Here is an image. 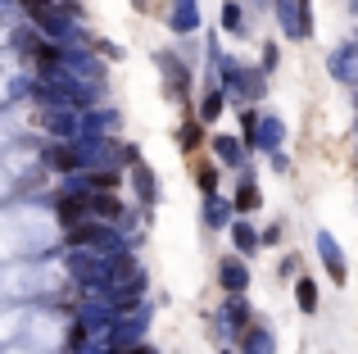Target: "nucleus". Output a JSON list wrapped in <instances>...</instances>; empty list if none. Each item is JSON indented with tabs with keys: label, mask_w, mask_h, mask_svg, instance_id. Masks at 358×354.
Returning a JSON list of instances; mask_svg holds the SVG:
<instances>
[{
	"label": "nucleus",
	"mask_w": 358,
	"mask_h": 354,
	"mask_svg": "<svg viewBox=\"0 0 358 354\" xmlns=\"http://www.w3.org/2000/svg\"><path fill=\"white\" fill-rule=\"evenodd\" d=\"M23 9H27V14H36V18H45V9H50V0H23Z\"/></svg>",
	"instance_id": "1"
},
{
	"label": "nucleus",
	"mask_w": 358,
	"mask_h": 354,
	"mask_svg": "<svg viewBox=\"0 0 358 354\" xmlns=\"http://www.w3.org/2000/svg\"><path fill=\"white\" fill-rule=\"evenodd\" d=\"M96 209L105 213V218H114V213H118V200H109V195H100V200H96Z\"/></svg>",
	"instance_id": "2"
},
{
	"label": "nucleus",
	"mask_w": 358,
	"mask_h": 354,
	"mask_svg": "<svg viewBox=\"0 0 358 354\" xmlns=\"http://www.w3.org/2000/svg\"><path fill=\"white\" fill-rule=\"evenodd\" d=\"M55 169H73V150H55Z\"/></svg>",
	"instance_id": "3"
},
{
	"label": "nucleus",
	"mask_w": 358,
	"mask_h": 354,
	"mask_svg": "<svg viewBox=\"0 0 358 354\" xmlns=\"http://www.w3.org/2000/svg\"><path fill=\"white\" fill-rule=\"evenodd\" d=\"M59 213H64V222H73V218H78V213H82V204H73V200H69V204H64Z\"/></svg>",
	"instance_id": "4"
}]
</instances>
